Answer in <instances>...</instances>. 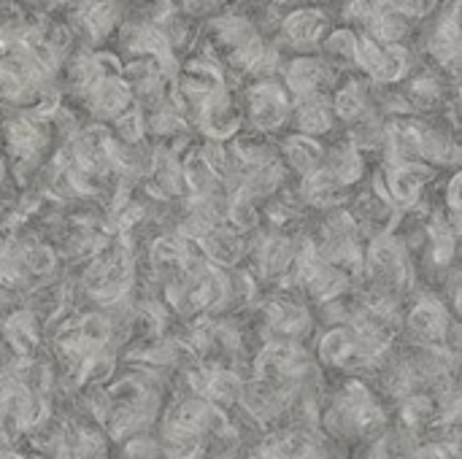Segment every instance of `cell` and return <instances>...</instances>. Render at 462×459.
<instances>
[{"label": "cell", "instance_id": "obj_5", "mask_svg": "<svg viewBox=\"0 0 462 459\" xmlns=\"http://www.w3.org/2000/svg\"><path fill=\"white\" fill-rule=\"evenodd\" d=\"M5 341L8 346L19 354V357H30L35 349H38V335H41V327H38V319L32 311H14L8 319H5Z\"/></svg>", "mask_w": 462, "mask_h": 459}, {"label": "cell", "instance_id": "obj_2", "mask_svg": "<svg viewBox=\"0 0 462 459\" xmlns=\"http://www.w3.org/2000/svg\"><path fill=\"white\" fill-rule=\"evenodd\" d=\"M409 333L417 344H422V349H441L447 344V335L452 333V322L444 311L441 303L436 300H422L411 308L409 314Z\"/></svg>", "mask_w": 462, "mask_h": 459}, {"label": "cell", "instance_id": "obj_6", "mask_svg": "<svg viewBox=\"0 0 462 459\" xmlns=\"http://www.w3.org/2000/svg\"><path fill=\"white\" fill-rule=\"evenodd\" d=\"M284 157H287V165L303 176L314 173L322 168L325 162V154H322V146L309 138V135H292L287 143H284Z\"/></svg>", "mask_w": 462, "mask_h": 459}, {"label": "cell", "instance_id": "obj_8", "mask_svg": "<svg viewBox=\"0 0 462 459\" xmlns=\"http://www.w3.org/2000/svg\"><path fill=\"white\" fill-rule=\"evenodd\" d=\"M203 392H206L208 400L217 403V406H233V403L241 400L244 381H241L233 371H217V373H208Z\"/></svg>", "mask_w": 462, "mask_h": 459}, {"label": "cell", "instance_id": "obj_4", "mask_svg": "<svg viewBox=\"0 0 462 459\" xmlns=\"http://www.w3.org/2000/svg\"><path fill=\"white\" fill-rule=\"evenodd\" d=\"M200 252L214 268H233L244 254V241L225 227H214L200 238Z\"/></svg>", "mask_w": 462, "mask_h": 459}, {"label": "cell", "instance_id": "obj_10", "mask_svg": "<svg viewBox=\"0 0 462 459\" xmlns=\"http://www.w3.org/2000/svg\"><path fill=\"white\" fill-rule=\"evenodd\" d=\"M0 459H24V457H19V454H11V452H3V454H0Z\"/></svg>", "mask_w": 462, "mask_h": 459}, {"label": "cell", "instance_id": "obj_1", "mask_svg": "<svg viewBox=\"0 0 462 459\" xmlns=\"http://www.w3.org/2000/svg\"><path fill=\"white\" fill-rule=\"evenodd\" d=\"M246 114L260 133H273L282 124H287L292 116L290 92L282 84L263 78L260 84L249 87V92H246Z\"/></svg>", "mask_w": 462, "mask_h": 459}, {"label": "cell", "instance_id": "obj_3", "mask_svg": "<svg viewBox=\"0 0 462 459\" xmlns=\"http://www.w3.org/2000/svg\"><path fill=\"white\" fill-rule=\"evenodd\" d=\"M428 181H430V168L428 165H420L414 160L395 162L390 168V173H387V187H384L387 200L395 203V206L409 208V206L417 203V197H420V192H422V187Z\"/></svg>", "mask_w": 462, "mask_h": 459}, {"label": "cell", "instance_id": "obj_7", "mask_svg": "<svg viewBox=\"0 0 462 459\" xmlns=\"http://www.w3.org/2000/svg\"><path fill=\"white\" fill-rule=\"evenodd\" d=\"M322 30H325V16L319 11H311V8L295 11L284 22V35L295 46H309V43L319 41L322 38Z\"/></svg>", "mask_w": 462, "mask_h": 459}, {"label": "cell", "instance_id": "obj_9", "mask_svg": "<svg viewBox=\"0 0 462 459\" xmlns=\"http://www.w3.org/2000/svg\"><path fill=\"white\" fill-rule=\"evenodd\" d=\"M22 265H24L27 279H30V276L46 279V276L57 268V254H54L51 246H46V243H27V246L22 249Z\"/></svg>", "mask_w": 462, "mask_h": 459}]
</instances>
